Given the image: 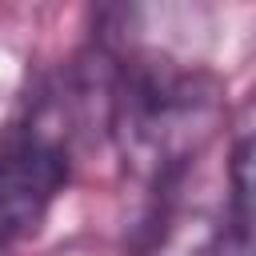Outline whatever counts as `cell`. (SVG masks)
<instances>
[{"mask_svg": "<svg viewBox=\"0 0 256 256\" xmlns=\"http://www.w3.org/2000/svg\"><path fill=\"white\" fill-rule=\"evenodd\" d=\"M224 124V88L204 68L172 60L116 64L104 132L124 168L148 188H172Z\"/></svg>", "mask_w": 256, "mask_h": 256, "instance_id": "cell-1", "label": "cell"}]
</instances>
